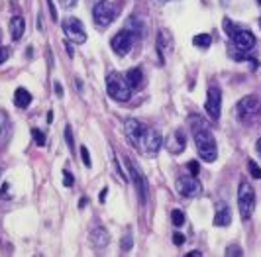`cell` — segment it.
Masks as SVG:
<instances>
[{"label": "cell", "instance_id": "1", "mask_svg": "<svg viewBox=\"0 0 261 257\" xmlns=\"http://www.w3.org/2000/svg\"><path fill=\"white\" fill-rule=\"evenodd\" d=\"M193 138H195L196 149H198L200 157H202L206 163L216 161V157H218V147H216V140H214L212 132L206 128V124L195 126V128H193Z\"/></svg>", "mask_w": 261, "mask_h": 257}, {"label": "cell", "instance_id": "2", "mask_svg": "<svg viewBox=\"0 0 261 257\" xmlns=\"http://www.w3.org/2000/svg\"><path fill=\"white\" fill-rule=\"evenodd\" d=\"M106 92L116 102H128L132 96V87L120 73H110L106 77Z\"/></svg>", "mask_w": 261, "mask_h": 257}, {"label": "cell", "instance_id": "3", "mask_svg": "<svg viewBox=\"0 0 261 257\" xmlns=\"http://www.w3.org/2000/svg\"><path fill=\"white\" fill-rule=\"evenodd\" d=\"M261 112V100L259 96L255 94H249V96H244L240 102L236 104V116L240 122L248 124L251 120H255Z\"/></svg>", "mask_w": 261, "mask_h": 257}, {"label": "cell", "instance_id": "4", "mask_svg": "<svg viewBox=\"0 0 261 257\" xmlns=\"http://www.w3.org/2000/svg\"><path fill=\"white\" fill-rule=\"evenodd\" d=\"M238 206H240V216H242V220L251 218V214L255 210V191H253V187L249 185L248 181H242L240 183V189H238Z\"/></svg>", "mask_w": 261, "mask_h": 257}, {"label": "cell", "instance_id": "5", "mask_svg": "<svg viewBox=\"0 0 261 257\" xmlns=\"http://www.w3.org/2000/svg\"><path fill=\"white\" fill-rule=\"evenodd\" d=\"M92 18H94V22L98 24V26H110L112 22H114V18H116V8H114V4L112 2H108V0H100V2H96L94 6H92Z\"/></svg>", "mask_w": 261, "mask_h": 257}, {"label": "cell", "instance_id": "6", "mask_svg": "<svg viewBox=\"0 0 261 257\" xmlns=\"http://www.w3.org/2000/svg\"><path fill=\"white\" fill-rule=\"evenodd\" d=\"M63 34L73 43H85L87 41V32H85L83 22L79 18H73V16H69V18L63 20Z\"/></svg>", "mask_w": 261, "mask_h": 257}, {"label": "cell", "instance_id": "7", "mask_svg": "<svg viewBox=\"0 0 261 257\" xmlns=\"http://www.w3.org/2000/svg\"><path fill=\"white\" fill-rule=\"evenodd\" d=\"M147 126H145L144 122H140V120H136V118H128L126 120V124H124V132H126V138L132 142V145H136V147H142V142H144L145 138V132H147Z\"/></svg>", "mask_w": 261, "mask_h": 257}, {"label": "cell", "instance_id": "8", "mask_svg": "<svg viewBox=\"0 0 261 257\" xmlns=\"http://www.w3.org/2000/svg\"><path fill=\"white\" fill-rule=\"evenodd\" d=\"M177 193L185 198H193L202 193V185L195 175H183L177 179Z\"/></svg>", "mask_w": 261, "mask_h": 257}, {"label": "cell", "instance_id": "9", "mask_svg": "<svg viewBox=\"0 0 261 257\" xmlns=\"http://www.w3.org/2000/svg\"><path fill=\"white\" fill-rule=\"evenodd\" d=\"M132 45H134V34L130 30L118 32L116 36L112 38V41H110V47H112V52L116 53L118 57H126L130 53Z\"/></svg>", "mask_w": 261, "mask_h": 257}, {"label": "cell", "instance_id": "10", "mask_svg": "<svg viewBox=\"0 0 261 257\" xmlns=\"http://www.w3.org/2000/svg\"><path fill=\"white\" fill-rule=\"evenodd\" d=\"M204 110L212 120H218L220 112H222V90L218 87H210L206 92V104H204Z\"/></svg>", "mask_w": 261, "mask_h": 257}, {"label": "cell", "instance_id": "11", "mask_svg": "<svg viewBox=\"0 0 261 257\" xmlns=\"http://www.w3.org/2000/svg\"><path fill=\"white\" fill-rule=\"evenodd\" d=\"M126 165H128V171H130V177H132V181H134L136 191L140 193V198L145 202V200H147V183H145L144 173L140 171V167H136V163H134L132 159H126Z\"/></svg>", "mask_w": 261, "mask_h": 257}, {"label": "cell", "instance_id": "12", "mask_svg": "<svg viewBox=\"0 0 261 257\" xmlns=\"http://www.w3.org/2000/svg\"><path fill=\"white\" fill-rule=\"evenodd\" d=\"M161 143H163V140H161V134L157 132V130H147L145 132V138L144 142H142V151L147 155H155L157 151H159V147H161Z\"/></svg>", "mask_w": 261, "mask_h": 257}, {"label": "cell", "instance_id": "13", "mask_svg": "<svg viewBox=\"0 0 261 257\" xmlns=\"http://www.w3.org/2000/svg\"><path fill=\"white\" fill-rule=\"evenodd\" d=\"M167 149H169L171 153L179 155L181 151H185V147H187V136H185L183 130H175L173 134H169V138H167Z\"/></svg>", "mask_w": 261, "mask_h": 257}, {"label": "cell", "instance_id": "14", "mask_svg": "<svg viewBox=\"0 0 261 257\" xmlns=\"http://www.w3.org/2000/svg\"><path fill=\"white\" fill-rule=\"evenodd\" d=\"M234 45L240 52H249L255 45V36L249 30H238L234 36Z\"/></svg>", "mask_w": 261, "mask_h": 257}, {"label": "cell", "instance_id": "15", "mask_svg": "<svg viewBox=\"0 0 261 257\" xmlns=\"http://www.w3.org/2000/svg\"><path fill=\"white\" fill-rule=\"evenodd\" d=\"M230 222H232V212H230L228 204L226 202H218L216 204V212H214V226L226 228V226H230Z\"/></svg>", "mask_w": 261, "mask_h": 257}, {"label": "cell", "instance_id": "16", "mask_svg": "<svg viewBox=\"0 0 261 257\" xmlns=\"http://www.w3.org/2000/svg\"><path fill=\"white\" fill-rule=\"evenodd\" d=\"M10 134H12V124H10V118L6 112L0 110V149L8 143L10 140Z\"/></svg>", "mask_w": 261, "mask_h": 257}, {"label": "cell", "instance_id": "17", "mask_svg": "<svg viewBox=\"0 0 261 257\" xmlns=\"http://www.w3.org/2000/svg\"><path fill=\"white\" fill-rule=\"evenodd\" d=\"M157 49L161 53V59L165 55H169L171 49H173V38L167 34V30H161L159 32V36H157Z\"/></svg>", "mask_w": 261, "mask_h": 257}, {"label": "cell", "instance_id": "18", "mask_svg": "<svg viewBox=\"0 0 261 257\" xmlns=\"http://www.w3.org/2000/svg\"><path fill=\"white\" fill-rule=\"evenodd\" d=\"M24 32H26V20L22 16H14L10 20V38H12V41L22 39Z\"/></svg>", "mask_w": 261, "mask_h": 257}, {"label": "cell", "instance_id": "19", "mask_svg": "<svg viewBox=\"0 0 261 257\" xmlns=\"http://www.w3.org/2000/svg\"><path fill=\"white\" fill-rule=\"evenodd\" d=\"M89 238H91V244L94 247H105V245L110 244V236H108V232L105 228H92Z\"/></svg>", "mask_w": 261, "mask_h": 257}, {"label": "cell", "instance_id": "20", "mask_svg": "<svg viewBox=\"0 0 261 257\" xmlns=\"http://www.w3.org/2000/svg\"><path fill=\"white\" fill-rule=\"evenodd\" d=\"M126 81H128V85H130L132 89H142L144 87V73H142V69H138V67L130 69L128 75H126Z\"/></svg>", "mask_w": 261, "mask_h": 257}, {"label": "cell", "instance_id": "21", "mask_svg": "<svg viewBox=\"0 0 261 257\" xmlns=\"http://www.w3.org/2000/svg\"><path fill=\"white\" fill-rule=\"evenodd\" d=\"M14 104H16L18 108H28V106L32 104V94H30V90L16 89V92H14Z\"/></svg>", "mask_w": 261, "mask_h": 257}, {"label": "cell", "instance_id": "22", "mask_svg": "<svg viewBox=\"0 0 261 257\" xmlns=\"http://www.w3.org/2000/svg\"><path fill=\"white\" fill-rule=\"evenodd\" d=\"M193 43H195L196 47H200V49H208L210 45H212V38H210L208 34H198L193 38Z\"/></svg>", "mask_w": 261, "mask_h": 257}, {"label": "cell", "instance_id": "23", "mask_svg": "<svg viewBox=\"0 0 261 257\" xmlns=\"http://www.w3.org/2000/svg\"><path fill=\"white\" fill-rule=\"evenodd\" d=\"M248 169H249V175H251L253 179H261V167L253 159H248Z\"/></svg>", "mask_w": 261, "mask_h": 257}, {"label": "cell", "instance_id": "24", "mask_svg": "<svg viewBox=\"0 0 261 257\" xmlns=\"http://www.w3.org/2000/svg\"><path fill=\"white\" fill-rule=\"evenodd\" d=\"M171 220H173V224H175L177 228H179V226H185V214L181 210H177V208L171 212Z\"/></svg>", "mask_w": 261, "mask_h": 257}, {"label": "cell", "instance_id": "25", "mask_svg": "<svg viewBox=\"0 0 261 257\" xmlns=\"http://www.w3.org/2000/svg\"><path fill=\"white\" fill-rule=\"evenodd\" d=\"M132 244H134V240H132V234L128 232V234L124 236V240L120 242V247H122V251H130V249H132Z\"/></svg>", "mask_w": 261, "mask_h": 257}, {"label": "cell", "instance_id": "26", "mask_svg": "<svg viewBox=\"0 0 261 257\" xmlns=\"http://www.w3.org/2000/svg\"><path fill=\"white\" fill-rule=\"evenodd\" d=\"M32 136H34V140H36V143H38V145H45V134H43L41 130L34 128V130H32Z\"/></svg>", "mask_w": 261, "mask_h": 257}, {"label": "cell", "instance_id": "27", "mask_svg": "<svg viewBox=\"0 0 261 257\" xmlns=\"http://www.w3.org/2000/svg\"><path fill=\"white\" fill-rule=\"evenodd\" d=\"M226 255L228 257H240V255H244V251H242V247L240 245H230L228 249H226Z\"/></svg>", "mask_w": 261, "mask_h": 257}, {"label": "cell", "instance_id": "28", "mask_svg": "<svg viewBox=\"0 0 261 257\" xmlns=\"http://www.w3.org/2000/svg\"><path fill=\"white\" fill-rule=\"evenodd\" d=\"M65 140H67L69 149L73 151V149H75V142H73V132H71V126H67V128H65Z\"/></svg>", "mask_w": 261, "mask_h": 257}, {"label": "cell", "instance_id": "29", "mask_svg": "<svg viewBox=\"0 0 261 257\" xmlns=\"http://www.w3.org/2000/svg\"><path fill=\"white\" fill-rule=\"evenodd\" d=\"M81 157H83L85 167H91V155H89V149H87V147H81Z\"/></svg>", "mask_w": 261, "mask_h": 257}, {"label": "cell", "instance_id": "30", "mask_svg": "<svg viewBox=\"0 0 261 257\" xmlns=\"http://www.w3.org/2000/svg\"><path fill=\"white\" fill-rule=\"evenodd\" d=\"M224 28H226V32H228V36H230V38H234V36H236V32H238V30H236V26H234V24H232V22H230V20H224Z\"/></svg>", "mask_w": 261, "mask_h": 257}, {"label": "cell", "instance_id": "31", "mask_svg": "<svg viewBox=\"0 0 261 257\" xmlns=\"http://www.w3.org/2000/svg\"><path fill=\"white\" fill-rule=\"evenodd\" d=\"M59 6L65 10H71L73 6H77V0H59Z\"/></svg>", "mask_w": 261, "mask_h": 257}, {"label": "cell", "instance_id": "32", "mask_svg": "<svg viewBox=\"0 0 261 257\" xmlns=\"http://www.w3.org/2000/svg\"><path fill=\"white\" fill-rule=\"evenodd\" d=\"M63 185L65 187H73V175L69 171H63Z\"/></svg>", "mask_w": 261, "mask_h": 257}, {"label": "cell", "instance_id": "33", "mask_svg": "<svg viewBox=\"0 0 261 257\" xmlns=\"http://www.w3.org/2000/svg\"><path fill=\"white\" fill-rule=\"evenodd\" d=\"M8 57H10V49L8 47H0V65L4 63Z\"/></svg>", "mask_w": 261, "mask_h": 257}, {"label": "cell", "instance_id": "34", "mask_svg": "<svg viewBox=\"0 0 261 257\" xmlns=\"http://www.w3.org/2000/svg\"><path fill=\"white\" fill-rule=\"evenodd\" d=\"M0 196H2V198H10V185H8V183H4V185H2Z\"/></svg>", "mask_w": 261, "mask_h": 257}, {"label": "cell", "instance_id": "35", "mask_svg": "<svg viewBox=\"0 0 261 257\" xmlns=\"http://www.w3.org/2000/svg\"><path fill=\"white\" fill-rule=\"evenodd\" d=\"M173 242H175V245H183V244H185V236H183V234H179V232H177V234L173 236Z\"/></svg>", "mask_w": 261, "mask_h": 257}, {"label": "cell", "instance_id": "36", "mask_svg": "<svg viewBox=\"0 0 261 257\" xmlns=\"http://www.w3.org/2000/svg\"><path fill=\"white\" fill-rule=\"evenodd\" d=\"M189 169H191V175H198V163H196V161H191V163H189Z\"/></svg>", "mask_w": 261, "mask_h": 257}, {"label": "cell", "instance_id": "37", "mask_svg": "<svg viewBox=\"0 0 261 257\" xmlns=\"http://www.w3.org/2000/svg\"><path fill=\"white\" fill-rule=\"evenodd\" d=\"M53 89H55V92H57V96H63V87H61V83H59V81H55Z\"/></svg>", "mask_w": 261, "mask_h": 257}, {"label": "cell", "instance_id": "38", "mask_svg": "<svg viewBox=\"0 0 261 257\" xmlns=\"http://www.w3.org/2000/svg\"><path fill=\"white\" fill-rule=\"evenodd\" d=\"M47 4H49V12H51V18L57 22V12H55V4H53L51 0H47Z\"/></svg>", "mask_w": 261, "mask_h": 257}, {"label": "cell", "instance_id": "39", "mask_svg": "<svg viewBox=\"0 0 261 257\" xmlns=\"http://www.w3.org/2000/svg\"><path fill=\"white\" fill-rule=\"evenodd\" d=\"M106 194H108V189H102V191H100V202L106 200Z\"/></svg>", "mask_w": 261, "mask_h": 257}, {"label": "cell", "instance_id": "40", "mask_svg": "<svg viewBox=\"0 0 261 257\" xmlns=\"http://www.w3.org/2000/svg\"><path fill=\"white\" fill-rule=\"evenodd\" d=\"M187 255H189V257H200L202 253H200V251H196V249H195V251H191V253H187Z\"/></svg>", "mask_w": 261, "mask_h": 257}, {"label": "cell", "instance_id": "41", "mask_svg": "<svg viewBox=\"0 0 261 257\" xmlns=\"http://www.w3.org/2000/svg\"><path fill=\"white\" fill-rule=\"evenodd\" d=\"M255 149H257V153L261 155V136H259V140H257V143H255Z\"/></svg>", "mask_w": 261, "mask_h": 257}, {"label": "cell", "instance_id": "42", "mask_svg": "<svg viewBox=\"0 0 261 257\" xmlns=\"http://www.w3.org/2000/svg\"><path fill=\"white\" fill-rule=\"evenodd\" d=\"M0 177H2V169H0Z\"/></svg>", "mask_w": 261, "mask_h": 257}, {"label": "cell", "instance_id": "43", "mask_svg": "<svg viewBox=\"0 0 261 257\" xmlns=\"http://www.w3.org/2000/svg\"><path fill=\"white\" fill-rule=\"evenodd\" d=\"M259 26H261V18H259Z\"/></svg>", "mask_w": 261, "mask_h": 257}, {"label": "cell", "instance_id": "44", "mask_svg": "<svg viewBox=\"0 0 261 257\" xmlns=\"http://www.w3.org/2000/svg\"><path fill=\"white\" fill-rule=\"evenodd\" d=\"M257 2H259V4H261V0H257Z\"/></svg>", "mask_w": 261, "mask_h": 257}]
</instances>
